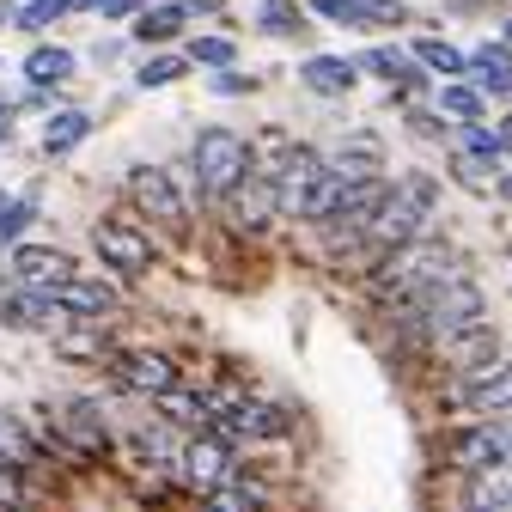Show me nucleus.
Returning <instances> with one entry per match:
<instances>
[{"label":"nucleus","instance_id":"obj_1","mask_svg":"<svg viewBox=\"0 0 512 512\" xmlns=\"http://www.w3.org/2000/svg\"><path fill=\"white\" fill-rule=\"evenodd\" d=\"M196 196H202L196 165H177V171H165V165H135V171H128V208L147 214V220H153L159 232H171V238H183L189 226H196Z\"/></svg>","mask_w":512,"mask_h":512},{"label":"nucleus","instance_id":"obj_2","mask_svg":"<svg viewBox=\"0 0 512 512\" xmlns=\"http://www.w3.org/2000/svg\"><path fill=\"white\" fill-rule=\"evenodd\" d=\"M452 275H458V250L421 232V238H409V244H397V250H384V263H378L366 281H372L378 299H421L427 287L452 281Z\"/></svg>","mask_w":512,"mask_h":512},{"label":"nucleus","instance_id":"obj_3","mask_svg":"<svg viewBox=\"0 0 512 512\" xmlns=\"http://www.w3.org/2000/svg\"><path fill=\"white\" fill-rule=\"evenodd\" d=\"M189 165H196V177H202V202H226L232 189L256 171V147L238 135V128L214 122V128L196 135V147H189Z\"/></svg>","mask_w":512,"mask_h":512},{"label":"nucleus","instance_id":"obj_4","mask_svg":"<svg viewBox=\"0 0 512 512\" xmlns=\"http://www.w3.org/2000/svg\"><path fill=\"white\" fill-rule=\"evenodd\" d=\"M92 250L110 275H128V281H141L159 263V238H153L147 214H104L92 226Z\"/></svg>","mask_w":512,"mask_h":512},{"label":"nucleus","instance_id":"obj_5","mask_svg":"<svg viewBox=\"0 0 512 512\" xmlns=\"http://www.w3.org/2000/svg\"><path fill=\"white\" fill-rule=\"evenodd\" d=\"M433 208H439V183H433L427 171H409V177H397L391 202H384V214L372 220V238H378L384 250H397V244H409V238L427 232Z\"/></svg>","mask_w":512,"mask_h":512},{"label":"nucleus","instance_id":"obj_6","mask_svg":"<svg viewBox=\"0 0 512 512\" xmlns=\"http://www.w3.org/2000/svg\"><path fill=\"white\" fill-rule=\"evenodd\" d=\"M421 311H427V330L445 342V336L482 324V317H488V299H482V287H476L470 275H452V281H439V287L421 293Z\"/></svg>","mask_w":512,"mask_h":512},{"label":"nucleus","instance_id":"obj_7","mask_svg":"<svg viewBox=\"0 0 512 512\" xmlns=\"http://www.w3.org/2000/svg\"><path fill=\"white\" fill-rule=\"evenodd\" d=\"M110 378H116V391H128V397H165V391H177L183 384V366H177V354H165V348H122L116 360H110Z\"/></svg>","mask_w":512,"mask_h":512},{"label":"nucleus","instance_id":"obj_8","mask_svg":"<svg viewBox=\"0 0 512 512\" xmlns=\"http://www.w3.org/2000/svg\"><path fill=\"white\" fill-rule=\"evenodd\" d=\"M275 189H281V220H305L311 214V196H317V183L330 177V159H324V147H293L275 171Z\"/></svg>","mask_w":512,"mask_h":512},{"label":"nucleus","instance_id":"obj_9","mask_svg":"<svg viewBox=\"0 0 512 512\" xmlns=\"http://www.w3.org/2000/svg\"><path fill=\"white\" fill-rule=\"evenodd\" d=\"M220 208L232 214L226 226H232L238 238H256V232H269V226L281 220V189H275V177H269V171H250V177L232 189Z\"/></svg>","mask_w":512,"mask_h":512},{"label":"nucleus","instance_id":"obj_10","mask_svg":"<svg viewBox=\"0 0 512 512\" xmlns=\"http://www.w3.org/2000/svg\"><path fill=\"white\" fill-rule=\"evenodd\" d=\"M238 464H232V445L226 439H214V433H189V445H183V464H177V476H183V494H196V500H208L226 476H232Z\"/></svg>","mask_w":512,"mask_h":512},{"label":"nucleus","instance_id":"obj_11","mask_svg":"<svg viewBox=\"0 0 512 512\" xmlns=\"http://www.w3.org/2000/svg\"><path fill=\"white\" fill-rule=\"evenodd\" d=\"M452 464H458L464 476H482V470L512 464V433H506L494 415H482L476 427H464V433L452 439Z\"/></svg>","mask_w":512,"mask_h":512},{"label":"nucleus","instance_id":"obj_12","mask_svg":"<svg viewBox=\"0 0 512 512\" xmlns=\"http://www.w3.org/2000/svg\"><path fill=\"white\" fill-rule=\"evenodd\" d=\"M360 74L384 80V86H391V92H403V98L427 92V61H421L415 49H397V43H372V49L360 55Z\"/></svg>","mask_w":512,"mask_h":512},{"label":"nucleus","instance_id":"obj_13","mask_svg":"<svg viewBox=\"0 0 512 512\" xmlns=\"http://www.w3.org/2000/svg\"><path fill=\"white\" fill-rule=\"evenodd\" d=\"M7 275L19 281V287H37V293H49V287H61L68 275H80V263L68 250H55V244H13V263H7Z\"/></svg>","mask_w":512,"mask_h":512},{"label":"nucleus","instance_id":"obj_14","mask_svg":"<svg viewBox=\"0 0 512 512\" xmlns=\"http://www.w3.org/2000/svg\"><path fill=\"white\" fill-rule=\"evenodd\" d=\"M464 409L470 415H506L512 409V360H488L464 372Z\"/></svg>","mask_w":512,"mask_h":512},{"label":"nucleus","instance_id":"obj_15","mask_svg":"<svg viewBox=\"0 0 512 512\" xmlns=\"http://www.w3.org/2000/svg\"><path fill=\"white\" fill-rule=\"evenodd\" d=\"M196 19L189 13V0H147V7L135 13V25H128V43L141 49H165L171 37H183V25Z\"/></svg>","mask_w":512,"mask_h":512},{"label":"nucleus","instance_id":"obj_16","mask_svg":"<svg viewBox=\"0 0 512 512\" xmlns=\"http://www.w3.org/2000/svg\"><path fill=\"white\" fill-rule=\"evenodd\" d=\"M299 86L317 92V98H348L360 86V61H348V55H305L299 61Z\"/></svg>","mask_w":512,"mask_h":512},{"label":"nucleus","instance_id":"obj_17","mask_svg":"<svg viewBox=\"0 0 512 512\" xmlns=\"http://www.w3.org/2000/svg\"><path fill=\"white\" fill-rule=\"evenodd\" d=\"M445 360H452L458 372H476V366L500 360V330L482 317V324H470V330H458V336H445Z\"/></svg>","mask_w":512,"mask_h":512},{"label":"nucleus","instance_id":"obj_18","mask_svg":"<svg viewBox=\"0 0 512 512\" xmlns=\"http://www.w3.org/2000/svg\"><path fill=\"white\" fill-rule=\"evenodd\" d=\"M232 415H238V427H244L250 445H256V439H287V433H293V415H287L281 403H269V397H238Z\"/></svg>","mask_w":512,"mask_h":512},{"label":"nucleus","instance_id":"obj_19","mask_svg":"<svg viewBox=\"0 0 512 512\" xmlns=\"http://www.w3.org/2000/svg\"><path fill=\"white\" fill-rule=\"evenodd\" d=\"M470 80L488 98H512V43H476L470 49Z\"/></svg>","mask_w":512,"mask_h":512},{"label":"nucleus","instance_id":"obj_20","mask_svg":"<svg viewBox=\"0 0 512 512\" xmlns=\"http://www.w3.org/2000/svg\"><path fill=\"white\" fill-rule=\"evenodd\" d=\"M92 141V116L86 110H49L43 116V153L49 159H68Z\"/></svg>","mask_w":512,"mask_h":512},{"label":"nucleus","instance_id":"obj_21","mask_svg":"<svg viewBox=\"0 0 512 512\" xmlns=\"http://www.w3.org/2000/svg\"><path fill=\"white\" fill-rule=\"evenodd\" d=\"M74 68H80V55L74 49H61V43H37L31 55H25V86H68L74 80Z\"/></svg>","mask_w":512,"mask_h":512},{"label":"nucleus","instance_id":"obj_22","mask_svg":"<svg viewBox=\"0 0 512 512\" xmlns=\"http://www.w3.org/2000/svg\"><path fill=\"white\" fill-rule=\"evenodd\" d=\"M250 7H256V31H263V37H299V31H311L305 25V0H250Z\"/></svg>","mask_w":512,"mask_h":512},{"label":"nucleus","instance_id":"obj_23","mask_svg":"<svg viewBox=\"0 0 512 512\" xmlns=\"http://www.w3.org/2000/svg\"><path fill=\"white\" fill-rule=\"evenodd\" d=\"M330 165H336L342 177H372V171H384V141H378V135H348Z\"/></svg>","mask_w":512,"mask_h":512},{"label":"nucleus","instance_id":"obj_24","mask_svg":"<svg viewBox=\"0 0 512 512\" xmlns=\"http://www.w3.org/2000/svg\"><path fill=\"white\" fill-rule=\"evenodd\" d=\"M409 49L427 61V74H439V80H464L470 74V49H452L445 37H415Z\"/></svg>","mask_w":512,"mask_h":512},{"label":"nucleus","instance_id":"obj_25","mask_svg":"<svg viewBox=\"0 0 512 512\" xmlns=\"http://www.w3.org/2000/svg\"><path fill=\"white\" fill-rule=\"evenodd\" d=\"M439 110L452 116V122H482V110H488V92L464 74V80H445L439 86Z\"/></svg>","mask_w":512,"mask_h":512},{"label":"nucleus","instance_id":"obj_26","mask_svg":"<svg viewBox=\"0 0 512 512\" xmlns=\"http://www.w3.org/2000/svg\"><path fill=\"white\" fill-rule=\"evenodd\" d=\"M189 68H196V61H189V49H183V55H165V49H159V55H147L141 68H135V86H141V92H165V86H177Z\"/></svg>","mask_w":512,"mask_h":512},{"label":"nucleus","instance_id":"obj_27","mask_svg":"<svg viewBox=\"0 0 512 512\" xmlns=\"http://www.w3.org/2000/svg\"><path fill=\"white\" fill-rule=\"evenodd\" d=\"M0 458H25V464L43 458L37 427H25V415H7V409H0Z\"/></svg>","mask_w":512,"mask_h":512},{"label":"nucleus","instance_id":"obj_28","mask_svg":"<svg viewBox=\"0 0 512 512\" xmlns=\"http://www.w3.org/2000/svg\"><path fill=\"white\" fill-rule=\"evenodd\" d=\"M311 19H324V25H342V31H372V13H366V0H305Z\"/></svg>","mask_w":512,"mask_h":512},{"label":"nucleus","instance_id":"obj_29","mask_svg":"<svg viewBox=\"0 0 512 512\" xmlns=\"http://www.w3.org/2000/svg\"><path fill=\"white\" fill-rule=\"evenodd\" d=\"M189 61H196V68H232L238 43L226 31H202V37H189Z\"/></svg>","mask_w":512,"mask_h":512},{"label":"nucleus","instance_id":"obj_30","mask_svg":"<svg viewBox=\"0 0 512 512\" xmlns=\"http://www.w3.org/2000/svg\"><path fill=\"white\" fill-rule=\"evenodd\" d=\"M74 13V0H19V31H49L55 19H68Z\"/></svg>","mask_w":512,"mask_h":512},{"label":"nucleus","instance_id":"obj_31","mask_svg":"<svg viewBox=\"0 0 512 512\" xmlns=\"http://www.w3.org/2000/svg\"><path fill=\"white\" fill-rule=\"evenodd\" d=\"M250 147H256V171H275L299 147V135H287V128H263V135H250Z\"/></svg>","mask_w":512,"mask_h":512},{"label":"nucleus","instance_id":"obj_32","mask_svg":"<svg viewBox=\"0 0 512 512\" xmlns=\"http://www.w3.org/2000/svg\"><path fill=\"white\" fill-rule=\"evenodd\" d=\"M31 464L25 458H0V506H13V500H37V488L25 482Z\"/></svg>","mask_w":512,"mask_h":512},{"label":"nucleus","instance_id":"obj_33","mask_svg":"<svg viewBox=\"0 0 512 512\" xmlns=\"http://www.w3.org/2000/svg\"><path fill=\"white\" fill-rule=\"evenodd\" d=\"M208 92L214 98H250L256 74H238V61H232V68H208Z\"/></svg>","mask_w":512,"mask_h":512},{"label":"nucleus","instance_id":"obj_34","mask_svg":"<svg viewBox=\"0 0 512 512\" xmlns=\"http://www.w3.org/2000/svg\"><path fill=\"white\" fill-rule=\"evenodd\" d=\"M458 128H464V147L482 153V159H494V165H500V153H512L500 128H482V122H458Z\"/></svg>","mask_w":512,"mask_h":512},{"label":"nucleus","instance_id":"obj_35","mask_svg":"<svg viewBox=\"0 0 512 512\" xmlns=\"http://www.w3.org/2000/svg\"><path fill=\"white\" fill-rule=\"evenodd\" d=\"M74 7H86V13H98L104 25H116V19H135L141 0H74Z\"/></svg>","mask_w":512,"mask_h":512},{"label":"nucleus","instance_id":"obj_36","mask_svg":"<svg viewBox=\"0 0 512 512\" xmlns=\"http://www.w3.org/2000/svg\"><path fill=\"white\" fill-rule=\"evenodd\" d=\"M403 122H409V135H415V141H445V128H439L433 110H409Z\"/></svg>","mask_w":512,"mask_h":512},{"label":"nucleus","instance_id":"obj_37","mask_svg":"<svg viewBox=\"0 0 512 512\" xmlns=\"http://www.w3.org/2000/svg\"><path fill=\"white\" fill-rule=\"evenodd\" d=\"M116 55H122V43H110V37H104V43L92 49V61H98V68H104V61H116Z\"/></svg>","mask_w":512,"mask_h":512},{"label":"nucleus","instance_id":"obj_38","mask_svg":"<svg viewBox=\"0 0 512 512\" xmlns=\"http://www.w3.org/2000/svg\"><path fill=\"white\" fill-rule=\"evenodd\" d=\"M494 196H500V202H512V171H500V183H494Z\"/></svg>","mask_w":512,"mask_h":512},{"label":"nucleus","instance_id":"obj_39","mask_svg":"<svg viewBox=\"0 0 512 512\" xmlns=\"http://www.w3.org/2000/svg\"><path fill=\"white\" fill-rule=\"evenodd\" d=\"M13 141V116H0V147H7Z\"/></svg>","mask_w":512,"mask_h":512},{"label":"nucleus","instance_id":"obj_40","mask_svg":"<svg viewBox=\"0 0 512 512\" xmlns=\"http://www.w3.org/2000/svg\"><path fill=\"white\" fill-rule=\"evenodd\" d=\"M0 116H13V98H0Z\"/></svg>","mask_w":512,"mask_h":512},{"label":"nucleus","instance_id":"obj_41","mask_svg":"<svg viewBox=\"0 0 512 512\" xmlns=\"http://www.w3.org/2000/svg\"><path fill=\"white\" fill-rule=\"evenodd\" d=\"M7 202H13V196H7V189H0V208H7Z\"/></svg>","mask_w":512,"mask_h":512},{"label":"nucleus","instance_id":"obj_42","mask_svg":"<svg viewBox=\"0 0 512 512\" xmlns=\"http://www.w3.org/2000/svg\"><path fill=\"white\" fill-rule=\"evenodd\" d=\"M506 43H512V19H506Z\"/></svg>","mask_w":512,"mask_h":512}]
</instances>
